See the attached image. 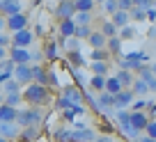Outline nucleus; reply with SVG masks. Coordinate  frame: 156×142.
Returning <instances> with one entry per match:
<instances>
[{
  "mask_svg": "<svg viewBox=\"0 0 156 142\" xmlns=\"http://www.w3.org/2000/svg\"><path fill=\"white\" fill-rule=\"evenodd\" d=\"M0 32H5V16H0Z\"/></svg>",
  "mask_w": 156,
  "mask_h": 142,
  "instance_id": "54",
  "label": "nucleus"
},
{
  "mask_svg": "<svg viewBox=\"0 0 156 142\" xmlns=\"http://www.w3.org/2000/svg\"><path fill=\"white\" fill-rule=\"evenodd\" d=\"M122 60H133V62H142V64H145L147 53H145V50H133V53H126Z\"/></svg>",
  "mask_w": 156,
  "mask_h": 142,
  "instance_id": "35",
  "label": "nucleus"
},
{
  "mask_svg": "<svg viewBox=\"0 0 156 142\" xmlns=\"http://www.w3.org/2000/svg\"><path fill=\"white\" fill-rule=\"evenodd\" d=\"M0 137L12 140V137H19V128L14 124H0Z\"/></svg>",
  "mask_w": 156,
  "mask_h": 142,
  "instance_id": "22",
  "label": "nucleus"
},
{
  "mask_svg": "<svg viewBox=\"0 0 156 142\" xmlns=\"http://www.w3.org/2000/svg\"><path fill=\"white\" fill-rule=\"evenodd\" d=\"M21 101H23V96H21V94H7L2 103H5V106H9V108H16V110H19Z\"/></svg>",
  "mask_w": 156,
  "mask_h": 142,
  "instance_id": "32",
  "label": "nucleus"
},
{
  "mask_svg": "<svg viewBox=\"0 0 156 142\" xmlns=\"http://www.w3.org/2000/svg\"><path fill=\"white\" fill-rule=\"evenodd\" d=\"M2 94H5V96H7V94H21V85L16 83L14 78L7 80V83L2 85Z\"/></svg>",
  "mask_w": 156,
  "mask_h": 142,
  "instance_id": "31",
  "label": "nucleus"
},
{
  "mask_svg": "<svg viewBox=\"0 0 156 142\" xmlns=\"http://www.w3.org/2000/svg\"><path fill=\"white\" fill-rule=\"evenodd\" d=\"M94 0H73V7H76V12H85V14H92L94 9Z\"/></svg>",
  "mask_w": 156,
  "mask_h": 142,
  "instance_id": "27",
  "label": "nucleus"
},
{
  "mask_svg": "<svg viewBox=\"0 0 156 142\" xmlns=\"http://www.w3.org/2000/svg\"><path fill=\"white\" fill-rule=\"evenodd\" d=\"M131 7H133L131 0H117V9L119 12H131Z\"/></svg>",
  "mask_w": 156,
  "mask_h": 142,
  "instance_id": "46",
  "label": "nucleus"
},
{
  "mask_svg": "<svg viewBox=\"0 0 156 142\" xmlns=\"http://www.w3.org/2000/svg\"><path fill=\"white\" fill-rule=\"evenodd\" d=\"M32 41H34V34H32V30H30V28L19 30V32L12 34V46H19V48H28Z\"/></svg>",
  "mask_w": 156,
  "mask_h": 142,
  "instance_id": "5",
  "label": "nucleus"
},
{
  "mask_svg": "<svg viewBox=\"0 0 156 142\" xmlns=\"http://www.w3.org/2000/svg\"><path fill=\"white\" fill-rule=\"evenodd\" d=\"M28 28V14L21 12V14H14V16H7L5 19V30H9L12 34L19 32V30H25Z\"/></svg>",
  "mask_w": 156,
  "mask_h": 142,
  "instance_id": "3",
  "label": "nucleus"
},
{
  "mask_svg": "<svg viewBox=\"0 0 156 142\" xmlns=\"http://www.w3.org/2000/svg\"><path fill=\"white\" fill-rule=\"evenodd\" d=\"M44 119L41 110L39 108H25V110H16V124L19 126H37L39 122Z\"/></svg>",
  "mask_w": 156,
  "mask_h": 142,
  "instance_id": "2",
  "label": "nucleus"
},
{
  "mask_svg": "<svg viewBox=\"0 0 156 142\" xmlns=\"http://www.w3.org/2000/svg\"><path fill=\"white\" fill-rule=\"evenodd\" d=\"M115 78L119 80V85H122L124 89H129V87H131V83L136 80L131 71H124V69H119V71H117V76H115Z\"/></svg>",
  "mask_w": 156,
  "mask_h": 142,
  "instance_id": "23",
  "label": "nucleus"
},
{
  "mask_svg": "<svg viewBox=\"0 0 156 142\" xmlns=\"http://www.w3.org/2000/svg\"><path fill=\"white\" fill-rule=\"evenodd\" d=\"M58 32H60V37H62V39H71V37H73V32H76V23H73V19L60 21Z\"/></svg>",
  "mask_w": 156,
  "mask_h": 142,
  "instance_id": "13",
  "label": "nucleus"
},
{
  "mask_svg": "<svg viewBox=\"0 0 156 142\" xmlns=\"http://www.w3.org/2000/svg\"><path fill=\"white\" fill-rule=\"evenodd\" d=\"M2 60H7V48H0V62Z\"/></svg>",
  "mask_w": 156,
  "mask_h": 142,
  "instance_id": "53",
  "label": "nucleus"
},
{
  "mask_svg": "<svg viewBox=\"0 0 156 142\" xmlns=\"http://www.w3.org/2000/svg\"><path fill=\"white\" fill-rule=\"evenodd\" d=\"M55 140L58 142H71V131L69 128H58L55 131Z\"/></svg>",
  "mask_w": 156,
  "mask_h": 142,
  "instance_id": "41",
  "label": "nucleus"
},
{
  "mask_svg": "<svg viewBox=\"0 0 156 142\" xmlns=\"http://www.w3.org/2000/svg\"><path fill=\"white\" fill-rule=\"evenodd\" d=\"M32 83H37V85L48 83V69H46L44 64H34L32 67Z\"/></svg>",
  "mask_w": 156,
  "mask_h": 142,
  "instance_id": "12",
  "label": "nucleus"
},
{
  "mask_svg": "<svg viewBox=\"0 0 156 142\" xmlns=\"http://www.w3.org/2000/svg\"><path fill=\"white\" fill-rule=\"evenodd\" d=\"M138 78L147 85V89H149V92L156 94V76H151V71H149V67H147V64H140V67H138Z\"/></svg>",
  "mask_w": 156,
  "mask_h": 142,
  "instance_id": "11",
  "label": "nucleus"
},
{
  "mask_svg": "<svg viewBox=\"0 0 156 142\" xmlns=\"http://www.w3.org/2000/svg\"><path fill=\"white\" fill-rule=\"evenodd\" d=\"M0 2H2V0H0Z\"/></svg>",
  "mask_w": 156,
  "mask_h": 142,
  "instance_id": "61",
  "label": "nucleus"
},
{
  "mask_svg": "<svg viewBox=\"0 0 156 142\" xmlns=\"http://www.w3.org/2000/svg\"><path fill=\"white\" fill-rule=\"evenodd\" d=\"M129 19H131V21H145L147 14H145V9H140V7H131V12H129Z\"/></svg>",
  "mask_w": 156,
  "mask_h": 142,
  "instance_id": "42",
  "label": "nucleus"
},
{
  "mask_svg": "<svg viewBox=\"0 0 156 142\" xmlns=\"http://www.w3.org/2000/svg\"><path fill=\"white\" fill-rule=\"evenodd\" d=\"M145 135L151 137V140H156V119H149V124H147V128H145Z\"/></svg>",
  "mask_w": 156,
  "mask_h": 142,
  "instance_id": "44",
  "label": "nucleus"
},
{
  "mask_svg": "<svg viewBox=\"0 0 156 142\" xmlns=\"http://www.w3.org/2000/svg\"><path fill=\"white\" fill-rule=\"evenodd\" d=\"M145 113H147V117H149V115L156 117V101H147V110Z\"/></svg>",
  "mask_w": 156,
  "mask_h": 142,
  "instance_id": "48",
  "label": "nucleus"
},
{
  "mask_svg": "<svg viewBox=\"0 0 156 142\" xmlns=\"http://www.w3.org/2000/svg\"><path fill=\"white\" fill-rule=\"evenodd\" d=\"M87 85H90V89L97 92V94L106 92V76H92V80H90Z\"/></svg>",
  "mask_w": 156,
  "mask_h": 142,
  "instance_id": "21",
  "label": "nucleus"
},
{
  "mask_svg": "<svg viewBox=\"0 0 156 142\" xmlns=\"http://www.w3.org/2000/svg\"><path fill=\"white\" fill-rule=\"evenodd\" d=\"M41 53H44V57L48 60V62H55V60L60 57V46L55 44V41H51V44L44 46V50H41Z\"/></svg>",
  "mask_w": 156,
  "mask_h": 142,
  "instance_id": "19",
  "label": "nucleus"
},
{
  "mask_svg": "<svg viewBox=\"0 0 156 142\" xmlns=\"http://www.w3.org/2000/svg\"><path fill=\"white\" fill-rule=\"evenodd\" d=\"M94 142H115L110 135H101V137H94Z\"/></svg>",
  "mask_w": 156,
  "mask_h": 142,
  "instance_id": "51",
  "label": "nucleus"
},
{
  "mask_svg": "<svg viewBox=\"0 0 156 142\" xmlns=\"http://www.w3.org/2000/svg\"><path fill=\"white\" fill-rule=\"evenodd\" d=\"M149 71H151V76H156V62H154V64H149Z\"/></svg>",
  "mask_w": 156,
  "mask_h": 142,
  "instance_id": "55",
  "label": "nucleus"
},
{
  "mask_svg": "<svg viewBox=\"0 0 156 142\" xmlns=\"http://www.w3.org/2000/svg\"><path fill=\"white\" fill-rule=\"evenodd\" d=\"M94 2H99V5H103V2H106V0H94Z\"/></svg>",
  "mask_w": 156,
  "mask_h": 142,
  "instance_id": "58",
  "label": "nucleus"
},
{
  "mask_svg": "<svg viewBox=\"0 0 156 142\" xmlns=\"http://www.w3.org/2000/svg\"><path fill=\"white\" fill-rule=\"evenodd\" d=\"M90 69H92L94 76H106L108 74V62H92Z\"/></svg>",
  "mask_w": 156,
  "mask_h": 142,
  "instance_id": "33",
  "label": "nucleus"
},
{
  "mask_svg": "<svg viewBox=\"0 0 156 142\" xmlns=\"http://www.w3.org/2000/svg\"><path fill=\"white\" fill-rule=\"evenodd\" d=\"M133 99H136V94H133L131 89H122L119 94H115V103H112V108H117V110H126V108H131Z\"/></svg>",
  "mask_w": 156,
  "mask_h": 142,
  "instance_id": "9",
  "label": "nucleus"
},
{
  "mask_svg": "<svg viewBox=\"0 0 156 142\" xmlns=\"http://www.w3.org/2000/svg\"><path fill=\"white\" fill-rule=\"evenodd\" d=\"M21 96H23L25 103H30V108H41L51 101V89L46 85H37V83H30L21 89Z\"/></svg>",
  "mask_w": 156,
  "mask_h": 142,
  "instance_id": "1",
  "label": "nucleus"
},
{
  "mask_svg": "<svg viewBox=\"0 0 156 142\" xmlns=\"http://www.w3.org/2000/svg\"><path fill=\"white\" fill-rule=\"evenodd\" d=\"M129 89H131V92H133V94H136V96H138V99H142V96H145V94H147V92H149V89H147V85H145V83H142V80H140V78H136V80H133V83H131V87H129Z\"/></svg>",
  "mask_w": 156,
  "mask_h": 142,
  "instance_id": "29",
  "label": "nucleus"
},
{
  "mask_svg": "<svg viewBox=\"0 0 156 142\" xmlns=\"http://www.w3.org/2000/svg\"><path fill=\"white\" fill-rule=\"evenodd\" d=\"M90 34H92V28H90V25H76V32H73V37H76L78 41L90 39Z\"/></svg>",
  "mask_w": 156,
  "mask_h": 142,
  "instance_id": "30",
  "label": "nucleus"
},
{
  "mask_svg": "<svg viewBox=\"0 0 156 142\" xmlns=\"http://www.w3.org/2000/svg\"><path fill=\"white\" fill-rule=\"evenodd\" d=\"M103 12H106V14H115V12H117V0H106V2H103Z\"/></svg>",
  "mask_w": 156,
  "mask_h": 142,
  "instance_id": "43",
  "label": "nucleus"
},
{
  "mask_svg": "<svg viewBox=\"0 0 156 142\" xmlns=\"http://www.w3.org/2000/svg\"><path fill=\"white\" fill-rule=\"evenodd\" d=\"M90 21H92V14H85V12H76V16H73L76 25H90Z\"/></svg>",
  "mask_w": 156,
  "mask_h": 142,
  "instance_id": "37",
  "label": "nucleus"
},
{
  "mask_svg": "<svg viewBox=\"0 0 156 142\" xmlns=\"http://www.w3.org/2000/svg\"><path fill=\"white\" fill-rule=\"evenodd\" d=\"M73 117H76V115H73V110H64V113H62V119H64V122H73Z\"/></svg>",
  "mask_w": 156,
  "mask_h": 142,
  "instance_id": "49",
  "label": "nucleus"
},
{
  "mask_svg": "<svg viewBox=\"0 0 156 142\" xmlns=\"http://www.w3.org/2000/svg\"><path fill=\"white\" fill-rule=\"evenodd\" d=\"M122 85H119V80L115 78V76H110V78H106V92L108 94H112V96H115V94H119L122 92Z\"/></svg>",
  "mask_w": 156,
  "mask_h": 142,
  "instance_id": "28",
  "label": "nucleus"
},
{
  "mask_svg": "<svg viewBox=\"0 0 156 142\" xmlns=\"http://www.w3.org/2000/svg\"><path fill=\"white\" fill-rule=\"evenodd\" d=\"M108 57H110V53H108L106 48H97V50H92V60H94V62H108Z\"/></svg>",
  "mask_w": 156,
  "mask_h": 142,
  "instance_id": "38",
  "label": "nucleus"
},
{
  "mask_svg": "<svg viewBox=\"0 0 156 142\" xmlns=\"http://www.w3.org/2000/svg\"><path fill=\"white\" fill-rule=\"evenodd\" d=\"M0 124H16V108L9 106H0Z\"/></svg>",
  "mask_w": 156,
  "mask_h": 142,
  "instance_id": "14",
  "label": "nucleus"
},
{
  "mask_svg": "<svg viewBox=\"0 0 156 142\" xmlns=\"http://www.w3.org/2000/svg\"><path fill=\"white\" fill-rule=\"evenodd\" d=\"M117 37H119L122 41H126V39H133V37H136V28H133V25H126V28H122L119 32H117Z\"/></svg>",
  "mask_w": 156,
  "mask_h": 142,
  "instance_id": "36",
  "label": "nucleus"
},
{
  "mask_svg": "<svg viewBox=\"0 0 156 142\" xmlns=\"http://www.w3.org/2000/svg\"><path fill=\"white\" fill-rule=\"evenodd\" d=\"M64 99H69L71 103H80L83 101V92L78 87H73V85H64V94H62Z\"/></svg>",
  "mask_w": 156,
  "mask_h": 142,
  "instance_id": "17",
  "label": "nucleus"
},
{
  "mask_svg": "<svg viewBox=\"0 0 156 142\" xmlns=\"http://www.w3.org/2000/svg\"><path fill=\"white\" fill-rule=\"evenodd\" d=\"M94 133L90 128H83V131H71V142H94Z\"/></svg>",
  "mask_w": 156,
  "mask_h": 142,
  "instance_id": "15",
  "label": "nucleus"
},
{
  "mask_svg": "<svg viewBox=\"0 0 156 142\" xmlns=\"http://www.w3.org/2000/svg\"><path fill=\"white\" fill-rule=\"evenodd\" d=\"M55 16L60 21H67L76 16V7H73V0H60V5L55 7Z\"/></svg>",
  "mask_w": 156,
  "mask_h": 142,
  "instance_id": "7",
  "label": "nucleus"
},
{
  "mask_svg": "<svg viewBox=\"0 0 156 142\" xmlns=\"http://www.w3.org/2000/svg\"><path fill=\"white\" fill-rule=\"evenodd\" d=\"M7 57H9L12 62L19 67V64H28L30 60H32V53H30L28 48H19V46H12V48L7 50Z\"/></svg>",
  "mask_w": 156,
  "mask_h": 142,
  "instance_id": "4",
  "label": "nucleus"
},
{
  "mask_svg": "<svg viewBox=\"0 0 156 142\" xmlns=\"http://www.w3.org/2000/svg\"><path fill=\"white\" fill-rule=\"evenodd\" d=\"M55 106H58V110H62V113H64V110H73V108H76V106H80V103H71V101H69V99L60 96L58 101H55Z\"/></svg>",
  "mask_w": 156,
  "mask_h": 142,
  "instance_id": "34",
  "label": "nucleus"
},
{
  "mask_svg": "<svg viewBox=\"0 0 156 142\" xmlns=\"http://www.w3.org/2000/svg\"><path fill=\"white\" fill-rule=\"evenodd\" d=\"M0 142H9V140H5V137H0Z\"/></svg>",
  "mask_w": 156,
  "mask_h": 142,
  "instance_id": "59",
  "label": "nucleus"
},
{
  "mask_svg": "<svg viewBox=\"0 0 156 142\" xmlns=\"http://www.w3.org/2000/svg\"><path fill=\"white\" fill-rule=\"evenodd\" d=\"M110 21H112V25H115L117 30H122V28H126V25H129V21H131V19H129V12H119V9H117L115 14L110 16Z\"/></svg>",
  "mask_w": 156,
  "mask_h": 142,
  "instance_id": "18",
  "label": "nucleus"
},
{
  "mask_svg": "<svg viewBox=\"0 0 156 142\" xmlns=\"http://www.w3.org/2000/svg\"><path fill=\"white\" fill-rule=\"evenodd\" d=\"M64 48H67V50H78V46H80V41H78L76 39V37H71V39H64Z\"/></svg>",
  "mask_w": 156,
  "mask_h": 142,
  "instance_id": "45",
  "label": "nucleus"
},
{
  "mask_svg": "<svg viewBox=\"0 0 156 142\" xmlns=\"http://www.w3.org/2000/svg\"><path fill=\"white\" fill-rule=\"evenodd\" d=\"M9 34L7 32H0V48H7V46H9Z\"/></svg>",
  "mask_w": 156,
  "mask_h": 142,
  "instance_id": "47",
  "label": "nucleus"
},
{
  "mask_svg": "<svg viewBox=\"0 0 156 142\" xmlns=\"http://www.w3.org/2000/svg\"><path fill=\"white\" fill-rule=\"evenodd\" d=\"M32 34H37V37H44V34H46L44 25H37V28H34V32H32Z\"/></svg>",
  "mask_w": 156,
  "mask_h": 142,
  "instance_id": "50",
  "label": "nucleus"
},
{
  "mask_svg": "<svg viewBox=\"0 0 156 142\" xmlns=\"http://www.w3.org/2000/svg\"><path fill=\"white\" fill-rule=\"evenodd\" d=\"M39 2H41V0H34V5H39Z\"/></svg>",
  "mask_w": 156,
  "mask_h": 142,
  "instance_id": "60",
  "label": "nucleus"
},
{
  "mask_svg": "<svg viewBox=\"0 0 156 142\" xmlns=\"http://www.w3.org/2000/svg\"><path fill=\"white\" fill-rule=\"evenodd\" d=\"M149 37H151V39H154V37H156V25H154V28L149 30Z\"/></svg>",
  "mask_w": 156,
  "mask_h": 142,
  "instance_id": "56",
  "label": "nucleus"
},
{
  "mask_svg": "<svg viewBox=\"0 0 156 142\" xmlns=\"http://www.w3.org/2000/svg\"><path fill=\"white\" fill-rule=\"evenodd\" d=\"M145 110H147V99H133L131 113H145Z\"/></svg>",
  "mask_w": 156,
  "mask_h": 142,
  "instance_id": "39",
  "label": "nucleus"
},
{
  "mask_svg": "<svg viewBox=\"0 0 156 142\" xmlns=\"http://www.w3.org/2000/svg\"><path fill=\"white\" fill-rule=\"evenodd\" d=\"M106 50L110 55H122V39L119 37H112V39L106 41Z\"/></svg>",
  "mask_w": 156,
  "mask_h": 142,
  "instance_id": "24",
  "label": "nucleus"
},
{
  "mask_svg": "<svg viewBox=\"0 0 156 142\" xmlns=\"http://www.w3.org/2000/svg\"><path fill=\"white\" fill-rule=\"evenodd\" d=\"M133 142H156V140H151V137H147V135H140L138 140H133Z\"/></svg>",
  "mask_w": 156,
  "mask_h": 142,
  "instance_id": "52",
  "label": "nucleus"
},
{
  "mask_svg": "<svg viewBox=\"0 0 156 142\" xmlns=\"http://www.w3.org/2000/svg\"><path fill=\"white\" fill-rule=\"evenodd\" d=\"M23 12V2L21 0H2L0 2V16H14V14H21Z\"/></svg>",
  "mask_w": 156,
  "mask_h": 142,
  "instance_id": "8",
  "label": "nucleus"
},
{
  "mask_svg": "<svg viewBox=\"0 0 156 142\" xmlns=\"http://www.w3.org/2000/svg\"><path fill=\"white\" fill-rule=\"evenodd\" d=\"M2 101H5V94H2V92H0V106H2Z\"/></svg>",
  "mask_w": 156,
  "mask_h": 142,
  "instance_id": "57",
  "label": "nucleus"
},
{
  "mask_svg": "<svg viewBox=\"0 0 156 142\" xmlns=\"http://www.w3.org/2000/svg\"><path fill=\"white\" fill-rule=\"evenodd\" d=\"M106 37H103L99 30H92V34H90V39H87V44L92 46V50H97V48H106Z\"/></svg>",
  "mask_w": 156,
  "mask_h": 142,
  "instance_id": "16",
  "label": "nucleus"
},
{
  "mask_svg": "<svg viewBox=\"0 0 156 142\" xmlns=\"http://www.w3.org/2000/svg\"><path fill=\"white\" fill-rule=\"evenodd\" d=\"M129 124L133 126V131L145 133L147 124H149V117H147V113H131L129 110Z\"/></svg>",
  "mask_w": 156,
  "mask_h": 142,
  "instance_id": "10",
  "label": "nucleus"
},
{
  "mask_svg": "<svg viewBox=\"0 0 156 142\" xmlns=\"http://www.w3.org/2000/svg\"><path fill=\"white\" fill-rule=\"evenodd\" d=\"M14 80L23 87V85H30L32 83V67L30 64H19L14 67Z\"/></svg>",
  "mask_w": 156,
  "mask_h": 142,
  "instance_id": "6",
  "label": "nucleus"
},
{
  "mask_svg": "<svg viewBox=\"0 0 156 142\" xmlns=\"http://www.w3.org/2000/svg\"><path fill=\"white\" fill-rule=\"evenodd\" d=\"M69 60H71L73 67H85V57L78 50H69Z\"/></svg>",
  "mask_w": 156,
  "mask_h": 142,
  "instance_id": "40",
  "label": "nucleus"
},
{
  "mask_svg": "<svg viewBox=\"0 0 156 142\" xmlns=\"http://www.w3.org/2000/svg\"><path fill=\"white\" fill-rule=\"evenodd\" d=\"M112 103H115V96H112V94H108V92H101V94L97 96L99 110H101V108H112Z\"/></svg>",
  "mask_w": 156,
  "mask_h": 142,
  "instance_id": "26",
  "label": "nucleus"
},
{
  "mask_svg": "<svg viewBox=\"0 0 156 142\" xmlns=\"http://www.w3.org/2000/svg\"><path fill=\"white\" fill-rule=\"evenodd\" d=\"M19 137L23 142H34L39 137V128L37 126H25L23 131H19Z\"/></svg>",
  "mask_w": 156,
  "mask_h": 142,
  "instance_id": "20",
  "label": "nucleus"
},
{
  "mask_svg": "<svg viewBox=\"0 0 156 142\" xmlns=\"http://www.w3.org/2000/svg\"><path fill=\"white\" fill-rule=\"evenodd\" d=\"M99 32H101L106 39H112V37H117V32H119V30L112 25V21H103L101 28H99Z\"/></svg>",
  "mask_w": 156,
  "mask_h": 142,
  "instance_id": "25",
  "label": "nucleus"
}]
</instances>
